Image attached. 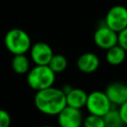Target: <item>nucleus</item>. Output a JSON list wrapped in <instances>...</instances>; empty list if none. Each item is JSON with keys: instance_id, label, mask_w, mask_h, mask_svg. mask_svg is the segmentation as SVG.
Masks as SVG:
<instances>
[{"instance_id": "f257e3e1", "label": "nucleus", "mask_w": 127, "mask_h": 127, "mask_svg": "<svg viewBox=\"0 0 127 127\" xmlns=\"http://www.w3.org/2000/svg\"><path fill=\"white\" fill-rule=\"evenodd\" d=\"M34 103L41 113L51 116L58 115L66 106L65 94L62 88H58L53 85L36 91Z\"/></svg>"}, {"instance_id": "f03ea898", "label": "nucleus", "mask_w": 127, "mask_h": 127, "mask_svg": "<svg viewBox=\"0 0 127 127\" xmlns=\"http://www.w3.org/2000/svg\"><path fill=\"white\" fill-rule=\"evenodd\" d=\"M27 83L32 89L39 91L54 85L56 73L49 65H34L27 73Z\"/></svg>"}, {"instance_id": "7ed1b4c3", "label": "nucleus", "mask_w": 127, "mask_h": 127, "mask_svg": "<svg viewBox=\"0 0 127 127\" xmlns=\"http://www.w3.org/2000/svg\"><path fill=\"white\" fill-rule=\"evenodd\" d=\"M5 48L13 55H23L30 51L32 41L29 34L20 28L10 29L4 37Z\"/></svg>"}, {"instance_id": "20e7f679", "label": "nucleus", "mask_w": 127, "mask_h": 127, "mask_svg": "<svg viewBox=\"0 0 127 127\" xmlns=\"http://www.w3.org/2000/svg\"><path fill=\"white\" fill-rule=\"evenodd\" d=\"M112 107L113 105L109 101L104 91L94 90L87 94L85 108L89 114L103 117Z\"/></svg>"}, {"instance_id": "39448f33", "label": "nucleus", "mask_w": 127, "mask_h": 127, "mask_svg": "<svg viewBox=\"0 0 127 127\" xmlns=\"http://www.w3.org/2000/svg\"><path fill=\"white\" fill-rule=\"evenodd\" d=\"M104 24L119 33L127 27V8L123 5L112 6L106 13Z\"/></svg>"}, {"instance_id": "423d86ee", "label": "nucleus", "mask_w": 127, "mask_h": 127, "mask_svg": "<svg viewBox=\"0 0 127 127\" xmlns=\"http://www.w3.org/2000/svg\"><path fill=\"white\" fill-rule=\"evenodd\" d=\"M94 44L102 50H108L113 46L117 45L118 42V33L110 29L104 23L98 26L93 35Z\"/></svg>"}, {"instance_id": "0eeeda50", "label": "nucleus", "mask_w": 127, "mask_h": 127, "mask_svg": "<svg viewBox=\"0 0 127 127\" xmlns=\"http://www.w3.org/2000/svg\"><path fill=\"white\" fill-rule=\"evenodd\" d=\"M30 56L35 65H48L54 52L52 47L45 42H37L30 48Z\"/></svg>"}, {"instance_id": "6e6552de", "label": "nucleus", "mask_w": 127, "mask_h": 127, "mask_svg": "<svg viewBox=\"0 0 127 127\" xmlns=\"http://www.w3.org/2000/svg\"><path fill=\"white\" fill-rule=\"evenodd\" d=\"M58 124L60 127H81L83 116L80 109L65 106L58 115Z\"/></svg>"}, {"instance_id": "1a4fd4ad", "label": "nucleus", "mask_w": 127, "mask_h": 127, "mask_svg": "<svg viewBox=\"0 0 127 127\" xmlns=\"http://www.w3.org/2000/svg\"><path fill=\"white\" fill-rule=\"evenodd\" d=\"M100 60L98 56L92 52L81 54L76 60V66L79 71L83 73H92L98 69Z\"/></svg>"}, {"instance_id": "9d476101", "label": "nucleus", "mask_w": 127, "mask_h": 127, "mask_svg": "<svg viewBox=\"0 0 127 127\" xmlns=\"http://www.w3.org/2000/svg\"><path fill=\"white\" fill-rule=\"evenodd\" d=\"M106 96L112 105L120 106L124 101H126L125 97V84L119 81H113L109 83L104 90Z\"/></svg>"}, {"instance_id": "9b49d317", "label": "nucleus", "mask_w": 127, "mask_h": 127, "mask_svg": "<svg viewBox=\"0 0 127 127\" xmlns=\"http://www.w3.org/2000/svg\"><path fill=\"white\" fill-rule=\"evenodd\" d=\"M87 94L85 90L79 87H72L67 93H65L66 106L73 107L76 109H81L85 107Z\"/></svg>"}, {"instance_id": "f8f14e48", "label": "nucleus", "mask_w": 127, "mask_h": 127, "mask_svg": "<svg viewBox=\"0 0 127 127\" xmlns=\"http://www.w3.org/2000/svg\"><path fill=\"white\" fill-rule=\"evenodd\" d=\"M126 52L117 44L112 48L106 50L105 60L110 65H120L126 59Z\"/></svg>"}, {"instance_id": "ddd939ff", "label": "nucleus", "mask_w": 127, "mask_h": 127, "mask_svg": "<svg viewBox=\"0 0 127 127\" xmlns=\"http://www.w3.org/2000/svg\"><path fill=\"white\" fill-rule=\"evenodd\" d=\"M11 66L13 71L16 72L17 74H27L31 68L30 60L26 56V54L15 55L12 59Z\"/></svg>"}, {"instance_id": "4468645a", "label": "nucleus", "mask_w": 127, "mask_h": 127, "mask_svg": "<svg viewBox=\"0 0 127 127\" xmlns=\"http://www.w3.org/2000/svg\"><path fill=\"white\" fill-rule=\"evenodd\" d=\"M48 65L56 74L61 73L67 67V59L62 54H54Z\"/></svg>"}, {"instance_id": "2eb2a0df", "label": "nucleus", "mask_w": 127, "mask_h": 127, "mask_svg": "<svg viewBox=\"0 0 127 127\" xmlns=\"http://www.w3.org/2000/svg\"><path fill=\"white\" fill-rule=\"evenodd\" d=\"M105 127H123V121L120 117L118 109L111 108L104 116H103Z\"/></svg>"}, {"instance_id": "dca6fc26", "label": "nucleus", "mask_w": 127, "mask_h": 127, "mask_svg": "<svg viewBox=\"0 0 127 127\" xmlns=\"http://www.w3.org/2000/svg\"><path fill=\"white\" fill-rule=\"evenodd\" d=\"M82 126L83 127H105V124L102 116L89 114L83 118Z\"/></svg>"}, {"instance_id": "f3484780", "label": "nucleus", "mask_w": 127, "mask_h": 127, "mask_svg": "<svg viewBox=\"0 0 127 127\" xmlns=\"http://www.w3.org/2000/svg\"><path fill=\"white\" fill-rule=\"evenodd\" d=\"M11 116L5 109H0V127H10Z\"/></svg>"}, {"instance_id": "a211bd4d", "label": "nucleus", "mask_w": 127, "mask_h": 127, "mask_svg": "<svg viewBox=\"0 0 127 127\" xmlns=\"http://www.w3.org/2000/svg\"><path fill=\"white\" fill-rule=\"evenodd\" d=\"M117 44L127 53V27L118 33V42Z\"/></svg>"}, {"instance_id": "6ab92c4d", "label": "nucleus", "mask_w": 127, "mask_h": 127, "mask_svg": "<svg viewBox=\"0 0 127 127\" xmlns=\"http://www.w3.org/2000/svg\"><path fill=\"white\" fill-rule=\"evenodd\" d=\"M118 111H119V114H120V117L123 121V124L127 126V100L124 101L118 108Z\"/></svg>"}, {"instance_id": "aec40b11", "label": "nucleus", "mask_w": 127, "mask_h": 127, "mask_svg": "<svg viewBox=\"0 0 127 127\" xmlns=\"http://www.w3.org/2000/svg\"><path fill=\"white\" fill-rule=\"evenodd\" d=\"M125 97H126V100H127V84H125Z\"/></svg>"}, {"instance_id": "412c9836", "label": "nucleus", "mask_w": 127, "mask_h": 127, "mask_svg": "<svg viewBox=\"0 0 127 127\" xmlns=\"http://www.w3.org/2000/svg\"><path fill=\"white\" fill-rule=\"evenodd\" d=\"M41 127H52V126H50V125H44V126H41Z\"/></svg>"}]
</instances>
